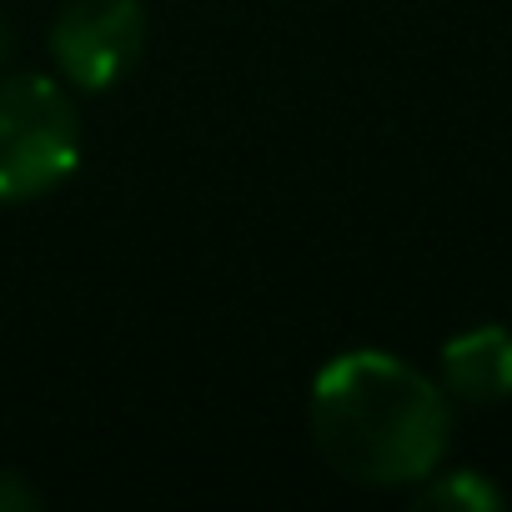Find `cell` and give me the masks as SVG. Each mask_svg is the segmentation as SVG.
I'll return each instance as SVG.
<instances>
[{
    "instance_id": "1",
    "label": "cell",
    "mask_w": 512,
    "mask_h": 512,
    "mask_svg": "<svg viewBox=\"0 0 512 512\" xmlns=\"http://www.w3.org/2000/svg\"><path fill=\"white\" fill-rule=\"evenodd\" d=\"M322 462L357 487H417L452 447V397L422 367L357 347L312 377L307 402Z\"/></svg>"
},
{
    "instance_id": "2",
    "label": "cell",
    "mask_w": 512,
    "mask_h": 512,
    "mask_svg": "<svg viewBox=\"0 0 512 512\" xmlns=\"http://www.w3.org/2000/svg\"><path fill=\"white\" fill-rule=\"evenodd\" d=\"M81 166V116L56 76H0V201H41Z\"/></svg>"
},
{
    "instance_id": "3",
    "label": "cell",
    "mask_w": 512,
    "mask_h": 512,
    "mask_svg": "<svg viewBox=\"0 0 512 512\" xmlns=\"http://www.w3.org/2000/svg\"><path fill=\"white\" fill-rule=\"evenodd\" d=\"M146 0H66L51 21V61L76 91L121 86L146 56Z\"/></svg>"
},
{
    "instance_id": "4",
    "label": "cell",
    "mask_w": 512,
    "mask_h": 512,
    "mask_svg": "<svg viewBox=\"0 0 512 512\" xmlns=\"http://www.w3.org/2000/svg\"><path fill=\"white\" fill-rule=\"evenodd\" d=\"M437 382L462 407H497L512 397V327L477 322L442 342Z\"/></svg>"
},
{
    "instance_id": "5",
    "label": "cell",
    "mask_w": 512,
    "mask_h": 512,
    "mask_svg": "<svg viewBox=\"0 0 512 512\" xmlns=\"http://www.w3.org/2000/svg\"><path fill=\"white\" fill-rule=\"evenodd\" d=\"M412 502L422 512H497L507 492L482 467H437L417 482Z\"/></svg>"
},
{
    "instance_id": "6",
    "label": "cell",
    "mask_w": 512,
    "mask_h": 512,
    "mask_svg": "<svg viewBox=\"0 0 512 512\" xmlns=\"http://www.w3.org/2000/svg\"><path fill=\"white\" fill-rule=\"evenodd\" d=\"M46 497H41V487L26 477V472H16V467H0V512H36Z\"/></svg>"
},
{
    "instance_id": "7",
    "label": "cell",
    "mask_w": 512,
    "mask_h": 512,
    "mask_svg": "<svg viewBox=\"0 0 512 512\" xmlns=\"http://www.w3.org/2000/svg\"><path fill=\"white\" fill-rule=\"evenodd\" d=\"M11 46H16V41H11V26H6V16H0V66L11 61Z\"/></svg>"
}]
</instances>
